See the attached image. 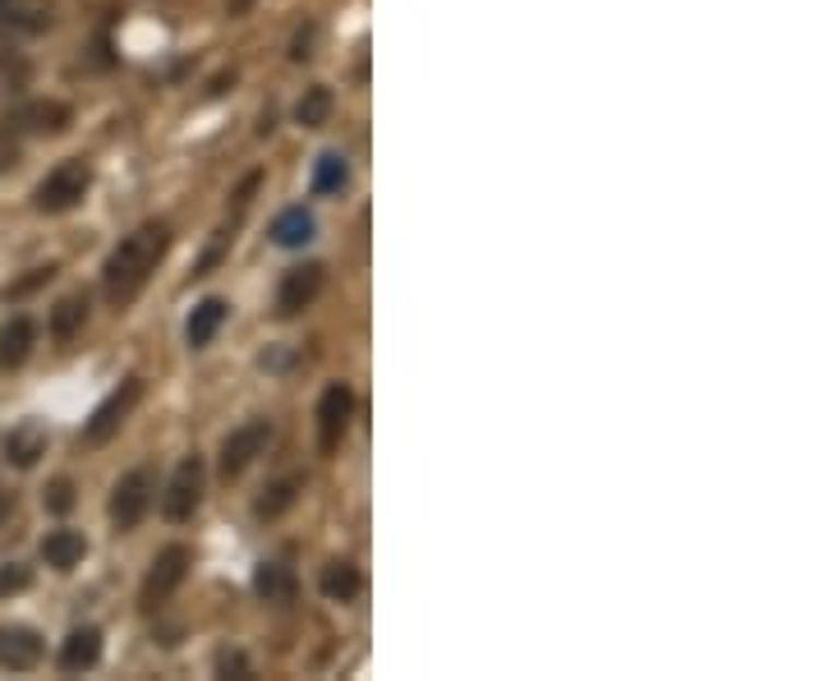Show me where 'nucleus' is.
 Returning a JSON list of instances; mask_svg holds the SVG:
<instances>
[{
	"label": "nucleus",
	"mask_w": 828,
	"mask_h": 681,
	"mask_svg": "<svg viewBox=\"0 0 828 681\" xmlns=\"http://www.w3.org/2000/svg\"><path fill=\"white\" fill-rule=\"evenodd\" d=\"M166 249H171V226L166 222H143L139 231H129L116 245V254L106 258V268H102L106 300L116 304V309H125V304L139 300L148 277L156 272V262L166 258Z\"/></svg>",
	"instance_id": "obj_1"
},
{
	"label": "nucleus",
	"mask_w": 828,
	"mask_h": 681,
	"mask_svg": "<svg viewBox=\"0 0 828 681\" xmlns=\"http://www.w3.org/2000/svg\"><path fill=\"white\" fill-rule=\"evenodd\" d=\"M88 189H93V166H88L83 157H70L37 185L33 203H37V212H70V208L83 203Z\"/></svg>",
	"instance_id": "obj_2"
},
{
	"label": "nucleus",
	"mask_w": 828,
	"mask_h": 681,
	"mask_svg": "<svg viewBox=\"0 0 828 681\" xmlns=\"http://www.w3.org/2000/svg\"><path fill=\"white\" fill-rule=\"evenodd\" d=\"M267 443H272V424L267 420H249V424H240L235 433L221 437V451H217V474L221 479H240L244 470L254 466V460L267 451Z\"/></svg>",
	"instance_id": "obj_3"
},
{
	"label": "nucleus",
	"mask_w": 828,
	"mask_h": 681,
	"mask_svg": "<svg viewBox=\"0 0 828 681\" xmlns=\"http://www.w3.org/2000/svg\"><path fill=\"white\" fill-rule=\"evenodd\" d=\"M185 576H189V548L185 543H171V548H162V553L152 557V566H148V580H143V589H139V603L148 608V612H156L162 608L175 589L185 585Z\"/></svg>",
	"instance_id": "obj_4"
},
{
	"label": "nucleus",
	"mask_w": 828,
	"mask_h": 681,
	"mask_svg": "<svg viewBox=\"0 0 828 681\" xmlns=\"http://www.w3.org/2000/svg\"><path fill=\"white\" fill-rule=\"evenodd\" d=\"M203 483H208V470H203V456H185L180 466H175L166 493H162V516L171 525H180L198 512V502H203Z\"/></svg>",
	"instance_id": "obj_5"
},
{
	"label": "nucleus",
	"mask_w": 828,
	"mask_h": 681,
	"mask_svg": "<svg viewBox=\"0 0 828 681\" xmlns=\"http://www.w3.org/2000/svg\"><path fill=\"white\" fill-rule=\"evenodd\" d=\"M139 401H143V383H139V378H125V383H120V387L110 391V397L93 410V420L83 424V443H88V447H102V443H110V437L120 433V424L129 420L133 406H139Z\"/></svg>",
	"instance_id": "obj_6"
},
{
	"label": "nucleus",
	"mask_w": 828,
	"mask_h": 681,
	"mask_svg": "<svg viewBox=\"0 0 828 681\" xmlns=\"http://www.w3.org/2000/svg\"><path fill=\"white\" fill-rule=\"evenodd\" d=\"M148 507H152V479H148V470H129V474H120V483L110 489V502H106L110 525H116L120 535L139 530V520L148 516Z\"/></svg>",
	"instance_id": "obj_7"
},
{
	"label": "nucleus",
	"mask_w": 828,
	"mask_h": 681,
	"mask_svg": "<svg viewBox=\"0 0 828 681\" xmlns=\"http://www.w3.org/2000/svg\"><path fill=\"white\" fill-rule=\"evenodd\" d=\"M350 414H354V391L346 383H331L318 401V447L323 456H337L346 443V428H350Z\"/></svg>",
	"instance_id": "obj_8"
},
{
	"label": "nucleus",
	"mask_w": 828,
	"mask_h": 681,
	"mask_svg": "<svg viewBox=\"0 0 828 681\" xmlns=\"http://www.w3.org/2000/svg\"><path fill=\"white\" fill-rule=\"evenodd\" d=\"M323 281H327V268L323 262H300V268H290L277 285V318H295L304 314L313 300L323 295Z\"/></svg>",
	"instance_id": "obj_9"
},
{
	"label": "nucleus",
	"mask_w": 828,
	"mask_h": 681,
	"mask_svg": "<svg viewBox=\"0 0 828 681\" xmlns=\"http://www.w3.org/2000/svg\"><path fill=\"white\" fill-rule=\"evenodd\" d=\"M42 664V635L33 626H0V668L33 672Z\"/></svg>",
	"instance_id": "obj_10"
},
{
	"label": "nucleus",
	"mask_w": 828,
	"mask_h": 681,
	"mask_svg": "<svg viewBox=\"0 0 828 681\" xmlns=\"http://www.w3.org/2000/svg\"><path fill=\"white\" fill-rule=\"evenodd\" d=\"M42 456H47V428H42L37 420H24V424H14L5 433V460L14 470H33Z\"/></svg>",
	"instance_id": "obj_11"
},
{
	"label": "nucleus",
	"mask_w": 828,
	"mask_h": 681,
	"mask_svg": "<svg viewBox=\"0 0 828 681\" xmlns=\"http://www.w3.org/2000/svg\"><path fill=\"white\" fill-rule=\"evenodd\" d=\"M97 658H102V631L97 626H74L65 635V645H60L65 672H88V668H97Z\"/></svg>",
	"instance_id": "obj_12"
},
{
	"label": "nucleus",
	"mask_w": 828,
	"mask_h": 681,
	"mask_svg": "<svg viewBox=\"0 0 828 681\" xmlns=\"http://www.w3.org/2000/svg\"><path fill=\"white\" fill-rule=\"evenodd\" d=\"M37 345V327L33 318H10L0 327V368H19Z\"/></svg>",
	"instance_id": "obj_13"
},
{
	"label": "nucleus",
	"mask_w": 828,
	"mask_h": 681,
	"mask_svg": "<svg viewBox=\"0 0 828 681\" xmlns=\"http://www.w3.org/2000/svg\"><path fill=\"white\" fill-rule=\"evenodd\" d=\"M318 585H323V595H327L331 603H350V599H360V589H364L360 566L346 562V557L327 562V566H323V576H318Z\"/></svg>",
	"instance_id": "obj_14"
},
{
	"label": "nucleus",
	"mask_w": 828,
	"mask_h": 681,
	"mask_svg": "<svg viewBox=\"0 0 828 681\" xmlns=\"http://www.w3.org/2000/svg\"><path fill=\"white\" fill-rule=\"evenodd\" d=\"M88 553V543L79 530H51L47 539H42V562H47L51 571H74Z\"/></svg>",
	"instance_id": "obj_15"
},
{
	"label": "nucleus",
	"mask_w": 828,
	"mask_h": 681,
	"mask_svg": "<svg viewBox=\"0 0 828 681\" xmlns=\"http://www.w3.org/2000/svg\"><path fill=\"white\" fill-rule=\"evenodd\" d=\"M226 300H203L198 309L189 314V322H185V341L194 345V350H203V345H212V337L221 332V322H226Z\"/></svg>",
	"instance_id": "obj_16"
},
{
	"label": "nucleus",
	"mask_w": 828,
	"mask_h": 681,
	"mask_svg": "<svg viewBox=\"0 0 828 681\" xmlns=\"http://www.w3.org/2000/svg\"><path fill=\"white\" fill-rule=\"evenodd\" d=\"M300 493H304V479H300V474H285V479H277V483H267L263 497L254 502V516H258V520H277V516H285L290 507H295Z\"/></svg>",
	"instance_id": "obj_17"
},
{
	"label": "nucleus",
	"mask_w": 828,
	"mask_h": 681,
	"mask_svg": "<svg viewBox=\"0 0 828 681\" xmlns=\"http://www.w3.org/2000/svg\"><path fill=\"white\" fill-rule=\"evenodd\" d=\"M313 235H318V222H313V212H304V208H285L272 222V239L281 249H304Z\"/></svg>",
	"instance_id": "obj_18"
},
{
	"label": "nucleus",
	"mask_w": 828,
	"mask_h": 681,
	"mask_svg": "<svg viewBox=\"0 0 828 681\" xmlns=\"http://www.w3.org/2000/svg\"><path fill=\"white\" fill-rule=\"evenodd\" d=\"M14 120L24 129H33V134H60V129H70V106L65 102H33Z\"/></svg>",
	"instance_id": "obj_19"
},
{
	"label": "nucleus",
	"mask_w": 828,
	"mask_h": 681,
	"mask_svg": "<svg viewBox=\"0 0 828 681\" xmlns=\"http://www.w3.org/2000/svg\"><path fill=\"white\" fill-rule=\"evenodd\" d=\"M254 589L263 603H290V595H295V576L281 566V562H263L258 576H254Z\"/></svg>",
	"instance_id": "obj_20"
},
{
	"label": "nucleus",
	"mask_w": 828,
	"mask_h": 681,
	"mask_svg": "<svg viewBox=\"0 0 828 681\" xmlns=\"http://www.w3.org/2000/svg\"><path fill=\"white\" fill-rule=\"evenodd\" d=\"M88 322V295H65L51 309V337L56 341H74Z\"/></svg>",
	"instance_id": "obj_21"
},
{
	"label": "nucleus",
	"mask_w": 828,
	"mask_h": 681,
	"mask_svg": "<svg viewBox=\"0 0 828 681\" xmlns=\"http://www.w3.org/2000/svg\"><path fill=\"white\" fill-rule=\"evenodd\" d=\"M350 180V166L341 152H323L318 166H313V193H341Z\"/></svg>",
	"instance_id": "obj_22"
},
{
	"label": "nucleus",
	"mask_w": 828,
	"mask_h": 681,
	"mask_svg": "<svg viewBox=\"0 0 828 681\" xmlns=\"http://www.w3.org/2000/svg\"><path fill=\"white\" fill-rule=\"evenodd\" d=\"M327 116H331V87H308V93L295 102V120L304 125V129H323L327 125Z\"/></svg>",
	"instance_id": "obj_23"
},
{
	"label": "nucleus",
	"mask_w": 828,
	"mask_h": 681,
	"mask_svg": "<svg viewBox=\"0 0 828 681\" xmlns=\"http://www.w3.org/2000/svg\"><path fill=\"white\" fill-rule=\"evenodd\" d=\"M0 19L14 28H28V33H42L51 24V14L42 5H33V0H0Z\"/></svg>",
	"instance_id": "obj_24"
},
{
	"label": "nucleus",
	"mask_w": 828,
	"mask_h": 681,
	"mask_svg": "<svg viewBox=\"0 0 828 681\" xmlns=\"http://www.w3.org/2000/svg\"><path fill=\"white\" fill-rule=\"evenodd\" d=\"M28 585H33V571H28L24 562H5V566H0V599L24 595Z\"/></svg>",
	"instance_id": "obj_25"
},
{
	"label": "nucleus",
	"mask_w": 828,
	"mask_h": 681,
	"mask_svg": "<svg viewBox=\"0 0 828 681\" xmlns=\"http://www.w3.org/2000/svg\"><path fill=\"white\" fill-rule=\"evenodd\" d=\"M51 277H56V268H51V262H47V268H33L28 277H19L14 285H5V300H24V295H33L37 285H47Z\"/></svg>",
	"instance_id": "obj_26"
},
{
	"label": "nucleus",
	"mask_w": 828,
	"mask_h": 681,
	"mask_svg": "<svg viewBox=\"0 0 828 681\" xmlns=\"http://www.w3.org/2000/svg\"><path fill=\"white\" fill-rule=\"evenodd\" d=\"M42 502H47V512L65 516V512L74 507V483H70V479H51V489L42 493Z\"/></svg>",
	"instance_id": "obj_27"
},
{
	"label": "nucleus",
	"mask_w": 828,
	"mask_h": 681,
	"mask_svg": "<svg viewBox=\"0 0 828 681\" xmlns=\"http://www.w3.org/2000/svg\"><path fill=\"white\" fill-rule=\"evenodd\" d=\"M217 672H235V677H249V658H244V654H221L217 658Z\"/></svg>",
	"instance_id": "obj_28"
},
{
	"label": "nucleus",
	"mask_w": 828,
	"mask_h": 681,
	"mask_svg": "<svg viewBox=\"0 0 828 681\" xmlns=\"http://www.w3.org/2000/svg\"><path fill=\"white\" fill-rule=\"evenodd\" d=\"M308 42H313V28H304V33L295 37V51H290V56H295V60H304V56H313V51H308Z\"/></svg>",
	"instance_id": "obj_29"
},
{
	"label": "nucleus",
	"mask_w": 828,
	"mask_h": 681,
	"mask_svg": "<svg viewBox=\"0 0 828 681\" xmlns=\"http://www.w3.org/2000/svg\"><path fill=\"white\" fill-rule=\"evenodd\" d=\"M244 5H249V0H226V10H231V14H244Z\"/></svg>",
	"instance_id": "obj_30"
},
{
	"label": "nucleus",
	"mask_w": 828,
	"mask_h": 681,
	"mask_svg": "<svg viewBox=\"0 0 828 681\" xmlns=\"http://www.w3.org/2000/svg\"><path fill=\"white\" fill-rule=\"evenodd\" d=\"M10 516V493H0V520Z\"/></svg>",
	"instance_id": "obj_31"
}]
</instances>
